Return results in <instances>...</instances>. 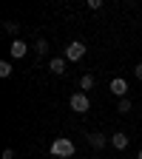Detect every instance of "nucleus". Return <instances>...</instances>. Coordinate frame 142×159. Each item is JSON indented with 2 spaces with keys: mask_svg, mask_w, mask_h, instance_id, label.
<instances>
[{
  "mask_svg": "<svg viewBox=\"0 0 142 159\" xmlns=\"http://www.w3.org/2000/svg\"><path fill=\"white\" fill-rule=\"evenodd\" d=\"M74 151H77L74 142H71V139H66V136H60V139H54V142H51V153L60 156V159H71Z\"/></svg>",
  "mask_w": 142,
  "mask_h": 159,
  "instance_id": "f257e3e1",
  "label": "nucleus"
},
{
  "mask_svg": "<svg viewBox=\"0 0 142 159\" xmlns=\"http://www.w3.org/2000/svg\"><path fill=\"white\" fill-rule=\"evenodd\" d=\"M68 105H71V111H77V114H85V111L91 108V99H88L85 91H77V94H71Z\"/></svg>",
  "mask_w": 142,
  "mask_h": 159,
  "instance_id": "f03ea898",
  "label": "nucleus"
},
{
  "mask_svg": "<svg viewBox=\"0 0 142 159\" xmlns=\"http://www.w3.org/2000/svg\"><path fill=\"white\" fill-rule=\"evenodd\" d=\"M85 57V43H80V40H74V43L66 46V60L68 63H77V60Z\"/></svg>",
  "mask_w": 142,
  "mask_h": 159,
  "instance_id": "7ed1b4c3",
  "label": "nucleus"
},
{
  "mask_svg": "<svg viewBox=\"0 0 142 159\" xmlns=\"http://www.w3.org/2000/svg\"><path fill=\"white\" fill-rule=\"evenodd\" d=\"M108 91H111L114 97H119V99H125V97H128V83H125L122 77H114L111 85H108Z\"/></svg>",
  "mask_w": 142,
  "mask_h": 159,
  "instance_id": "20e7f679",
  "label": "nucleus"
},
{
  "mask_svg": "<svg viewBox=\"0 0 142 159\" xmlns=\"http://www.w3.org/2000/svg\"><path fill=\"white\" fill-rule=\"evenodd\" d=\"M26 51H29V46L23 43L20 37H14V43L9 46V57H14V60H20V57H26Z\"/></svg>",
  "mask_w": 142,
  "mask_h": 159,
  "instance_id": "39448f33",
  "label": "nucleus"
},
{
  "mask_svg": "<svg viewBox=\"0 0 142 159\" xmlns=\"http://www.w3.org/2000/svg\"><path fill=\"white\" fill-rule=\"evenodd\" d=\"M66 63H68V60H63V57H51V60H48L51 74H66Z\"/></svg>",
  "mask_w": 142,
  "mask_h": 159,
  "instance_id": "423d86ee",
  "label": "nucleus"
},
{
  "mask_svg": "<svg viewBox=\"0 0 142 159\" xmlns=\"http://www.w3.org/2000/svg\"><path fill=\"white\" fill-rule=\"evenodd\" d=\"M88 142H91V148H97V151H103L105 148V134H88Z\"/></svg>",
  "mask_w": 142,
  "mask_h": 159,
  "instance_id": "0eeeda50",
  "label": "nucleus"
},
{
  "mask_svg": "<svg viewBox=\"0 0 142 159\" xmlns=\"http://www.w3.org/2000/svg\"><path fill=\"white\" fill-rule=\"evenodd\" d=\"M111 145H114L117 151H122V148H128V136H125L122 131H117V134L111 136Z\"/></svg>",
  "mask_w": 142,
  "mask_h": 159,
  "instance_id": "6e6552de",
  "label": "nucleus"
},
{
  "mask_svg": "<svg viewBox=\"0 0 142 159\" xmlns=\"http://www.w3.org/2000/svg\"><path fill=\"white\" fill-rule=\"evenodd\" d=\"M94 83H97L94 74H83V77H80V88H83V91H91V88H94Z\"/></svg>",
  "mask_w": 142,
  "mask_h": 159,
  "instance_id": "1a4fd4ad",
  "label": "nucleus"
},
{
  "mask_svg": "<svg viewBox=\"0 0 142 159\" xmlns=\"http://www.w3.org/2000/svg\"><path fill=\"white\" fill-rule=\"evenodd\" d=\"M34 51H37L40 57H43V54H48V43H46V40H43V37H40V40H37V43H34Z\"/></svg>",
  "mask_w": 142,
  "mask_h": 159,
  "instance_id": "9d476101",
  "label": "nucleus"
},
{
  "mask_svg": "<svg viewBox=\"0 0 142 159\" xmlns=\"http://www.w3.org/2000/svg\"><path fill=\"white\" fill-rule=\"evenodd\" d=\"M3 29H6L9 34H17V31H20V23H11V20H6V23H3Z\"/></svg>",
  "mask_w": 142,
  "mask_h": 159,
  "instance_id": "9b49d317",
  "label": "nucleus"
},
{
  "mask_svg": "<svg viewBox=\"0 0 142 159\" xmlns=\"http://www.w3.org/2000/svg\"><path fill=\"white\" fill-rule=\"evenodd\" d=\"M117 108H119V114H128V111H131V99H128V97H125V99H119V105H117Z\"/></svg>",
  "mask_w": 142,
  "mask_h": 159,
  "instance_id": "f8f14e48",
  "label": "nucleus"
},
{
  "mask_svg": "<svg viewBox=\"0 0 142 159\" xmlns=\"http://www.w3.org/2000/svg\"><path fill=\"white\" fill-rule=\"evenodd\" d=\"M9 74H11V63L3 60V63H0V77H9Z\"/></svg>",
  "mask_w": 142,
  "mask_h": 159,
  "instance_id": "ddd939ff",
  "label": "nucleus"
},
{
  "mask_svg": "<svg viewBox=\"0 0 142 159\" xmlns=\"http://www.w3.org/2000/svg\"><path fill=\"white\" fill-rule=\"evenodd\" d=\"M3 159H14V151H11V148H6V151H3Z\"/></svg>",
  "mask_w": 142,
  "mask_h": 159,
  "instance_id": "4468645a",
  "label": "nucleus"
},
{
  "mask_svg": "<svg viewBox=\"0 0 142 159\" xmlns=\"http://www.w3.org/2000/svg\"><path fill=\"white\" fill-rule=\"evenodd\" d=\"M134 74H136V80H142V63H139V66L134 68Z\"/></svg>",
  "mask_w": 142,
  "mask_h": 159,
  "instance_id": "2eb2a0df",
  "label": "nucleus"
},
{
  "mask_svg": "<svg viewBox=\"0 0 142 159\" xmlns=\"http://www.w3.org/2000/svg\"><path fill=\"white\" fill-rule=\"evenodd\" d=\"M136 159H142V151H139V153H136Z\"/></svg>",
  "mask_w": 142,
  "mask_h": 159,
  "instance_id": "dca6fc26",
  "label": "nucleus"
}]
</instances>
